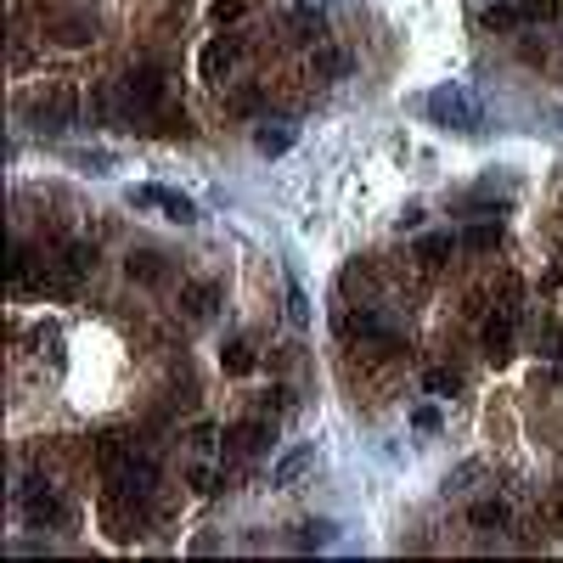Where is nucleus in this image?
I'll return each instance as SVG.
<instances>
[{"instance_id":"f257e3e1","label":"nucleus","mask_w":563,"mask_h":563,"mask_svg":"<svg viewBox=\"0 0 563 563\" xmlns=\"http://www.w3.org/2000/svg\"><path fill=\"white\" fill-rule=\"evenodd\" d=\"M428 113H434L440 124H451V130H485V102L468 90V85H440V90H428Z\"/></svg>"},{"instance_id":"f03ea898","label":"nucleus","mask_w":563,"mask_h":563,"mask_svg":"<svg viewBox=\"0 0 563 563\" xmlns=\"http://www.w3.org/2000/svg\"><path fill=\"white\" fill-rule=\"evenodd\" d=\"M28 119H35L40 130H68L74 119H79V90L74 85H46V90H35V102H28Z\"/></svg>"},{"instance_id":"7ed1b4c3","label":"nucleus","mask_w":563,"mask_h":563,"mask_svg":"<svg viewBox=\"0 0 563 563\" xmlns=\"http://www.w3.org/2000/svg\"><path fill=\"white\" fill-rule=\"evenodd\" d=\"M17 507H23V518L35 524V529H46V524H62V518H68L62 495H57L46 479H23V485H17Z\"/></svg>"},{"instance_id":"20e7f679","label":"nucleus","mask_w":563,"mask_h":563,"mask_svg":"<svg viewBox=\"0 0 563 563\" xmlns=\"http://www.w3.org/2000/svg\"><path fill=\"white\" fill-rule=\"evenodd\" d=\"M339 333H344L349 344H378V349H394V327H389L378 310H349V316H339Z\"/></svg>"},{"instance_id":"39448f33","label":"nucleus","mask_w":563,"mask_h":563,"mask_svg":"<svg viewBox=\"0 0 563 563\" xmlns=\"http://www.w3.org/2000/svg\"><path fill=\"white\" fill-rule=\"evenodd\" d=\"M130 209H163V220H175V225L197 220L192 197H181V192H163V186H130Z\"/></svg>"},{"instance_id":"423d86ee","label":"nucleus","mask_w":563,"mask_h":563,"mask_svg":"<svg viewBox=\"0 0 563 563\" xmlns=\"http://www.w3.org/2000/svg\"><path fill=\"white\" fill-rule=\"evenodd\" d=\"M163 90H170V85H163V74H158V68H130V74H124V102L136 108V113L163 108Z\"/></svg>"},{"instance_id":"0eeeda50","label":"nucleus","mask_w":563,"mask_h":563,"mask_svg":"<svg viewBox=\"0 0 563 563\" xmlns=\"http://www.w3.org/2000/svg\"><path fill=\"white\" fill-rule=\"evenodd\" d=\"M108 479H113V490H119V495H147V490H152V479H158V462L130 451V456L119 462V468H113Z\"/></svg>"},{"instance_id":"6e6552de","label":"nucleus","mask_w":563,"mask_h":563,"mask_svg":"<svg viewBox=\"0 0 563 563\" xmlns=\"http://www.w3.org/2000/svg\"><path fill=\"white\" fill-rule=\"evenodd\" d=\"M276 440V422H265V417H248L237 428H225V451H237V456H254Z\"/></svg>"},{"instance_id":"1a4fd4ad","label":"nucleus","mask_w":563,"mask_h":563,"mask_svg":"<svg viewBox=\"0 0 563 563\" xmlns=\"http://www.w3.org/2000/svg\"><path fill=\"white\" fill-rule=\"evenodd\" d=\"M51 271H57V282H62V287L79 282V276H90V271H96V248H90V243H68V248L57 254Z\"/></svg>"},{"instance_id":"9d476101","label":"nucleus","mask_w":563,"mask_h":563,"mask_svg":"<svg viewBox=\"0 0 563 563\" xmlns=\"http://www.w3.org/2000/svg\"><path fill=\"white\" fill-rule=\"evenodd\" d=\"M479 344H485V355H490V360H502V355L513 349V310H495V316H485V327H479Z\"/></svg>"},{"instance_id":"9b49d317","label":"nucleus","mask_w":563,"mask_h":563,"mask_svg":"<svg viewBox=\"0 0 563 563\" xmlns=\"http://www.w3.org/2000/svg\"><path fill=\"white\" fill-rule=\"evenodd\" d=\"M237 57H243V46H237V40H225V35H220V40H209V46H203V79H225L231 68H237Z\"/></svg>"},{"instance_id":"f8f14e48","label":"nucleus","mask_w":563,"mask_h":563,"mask_svg":"<svg viewBox=\"0 0 563 563\" xmlns=\"http://www.w3.org/2000/svg\"><path fill=\"white\" fill-rule=\"evenodd\" d=\"M181 310H186L192 321H209V316L220 310V287H214V282H192V287H181Z\"/></svg>"},{"instance_id":"ddd939ff","label":"nucleus","mask_w":563,"mask_h":563,"mask_svg":"<svg viewBox=\"0 0 563 563\" xmlns=\"http://www.w3.org/2000/svg\"><path fill=\"white\" fill-rule=\"evenodd\" d=\"M124 271H130V282L158 287L163 276H170V265H163V254H130V259H124Z\"/></svg>"},{"instance_id":"4468645a","label":"nucleus","mask_w":563,"mask_h":563,"mask_svg":"<svg viewBox=\"0 0 563 563\" xmlns=\"http://www.w3.org/2000/svg\"><path fill=\"white\" fill-rule=\"evenodd\" d=\"M474 524H479V529H507V524H513V507L502 502V495H490V502H474Z\"/></svg>"},{"instance_id":"2eb2a0df","label":"nucleus","mask_w":563,"mask_h":563,"mask_svg":"<svg viewBox=\"0 0 563 563\" xmlns=\"http://www.w3.org/2000/svg\"><path fill=\"white\" fill-rule=\"evenodd\" d=\"M220 367H225L231 378H248V372L259 367V355H254L248 344H225V349H220Z\"/></svg>"},{"instance_id":"dca6fc26","label":"nucleus","mask_w":563,"mask_h":563,"mask_svg":"<svg viewBox=\"0 0 563 563\" xmlns=\"http://www.w3.org/2000/svg\"><path fill=\"white\" fill-rule=\"evenodd\" d=\"M349 74V57L339 46H316V79H344Z\"/></svg>"},{"instance_id":"f3484780","label":"nucleus","mask_w":563,"mask_h":563,"mask_svg":"<svg viewBox=\"0 0 563 563\" xmlns=\"http://www.w3.org/2000/svg\"><path fill=\"white\" fill-rule=\"evenodd\" d=\"M310 462H316V451H310V445H299V451H287V456L276 462V474H271V479H276V485H293V479L310 468Z\"/></svg>"},{"instance_id":"a211bd4d","label":"nucleus","mask_w":563,"mask_h":563,"mask_svg":"<svg viewBox=\"0 0 563 563\" xmlns=\"http://www.w3.org/2000/svg\"><path fill=\"white\" fill-rule=\"evenodd\" d=\"M462 248H474V254H490V248H502V225H468L462 231Z\"/></svg>"},{"instance_id":"6ab92c4d","label":"nucleus","mask_w":563,"mask_h":563,"mask_svg":"<svg viewBox=\"0 0 563 563\" xmlns=\"http://www.w3.org/2000/svg\"><path fill=\"white\" fill-rule=\"evenodd\" d=\"M451 248H456V237H451V231H434V237H422V243H417V259H422V265H440Z\"/></svg>"},{"instance_id":"aec40b11","label":"nucleus","mask_w":563,"mask_h":563,"mask_svg":"<svg viewBox=\"0 0 563 563\" xmlns=\"http://www.w3.org/2000/svg\"><path fill=\"white\" fill-rule=\"evenodd\" d=\"M90 35H96V23H85V17H62V23H57V40H62V46H85Z\"/></svg>"},{"instance_id":"412c9836","label":"nucleus","mask_w":563,"mask_h":563,"mask_svg":"<svg viewBox=\"0 0 563 563\" xmlns=\"http://www.w3.org/2000/svg\"><path fill=\"white\" fill-rule=\"evenodd\" d=\"M254 147H259L265 158H276V152H287V147H293V130H271V124H265L259 136H254Z\"/></svg>"},{"instance_id":"4be33fe9","label":"nucleus","mask_w":563,"mask_h":563,"mask_svg":"<svg viewBox=\"0 0 563 563\" xmlns=\"http://www.w3.org/2000/svg\"><path fill=\"white\" fill-rule=\"evenodd\" d=\"M265 108V90L259 85H243V90H231V113H243V119H254Z\"/></svg>"},{"instance_id":"5701e85b","label":"nucleus","mask_w":563,"mask_h":563,"mask_svg":"<svg viewBox=\"0 0 563 563\" xmlns=\"http://www.w3.org/2000/svg\"><path fill=\"white\" fill-rule=\"evenodd\" d=\"M96 456H102V468H108V474H113V468H119V462H124V456H130V445H124V440H119V434H102V440H96Z\"/></svg>"},{"instance_id":"b1692460","label":"nucleus","mask_w":563,"mask_h":563,"mask_svg":"<svg viewBox=\"0 0 563 563\" xmlns=\"http://www.w3.org/2000/svg\"><path fill=\"white\" fill-rule=\"evenodd\" d=\"M518 12H524V23H552L558 0H518Z\"/></svg>"},{"instance_id":"393cba45","label":"nucleus","mask_w":563,"mask_h":563,"mask_svg":"<svg viewBox=\"0 0 563 563\" xmlns=\"http://www.w3.org/2000/svg\"><path fill=\"white\" fill-rule=\"evenodd\" d=\"M513 23H524L518 6H485V28H513Z\"/></svg>"},{"instance_id":"a878e982","label":"nucleus","mask_w":563,"mask_h":563,"mask_svg":"<svg viewBox=\"0 0 563 563\" xmlns=\"http://www.w3.org/2000/svg\"><path fill=\"white\" fill-rule=\"evenodd\" d=\"M422 389H428V394H456V389H462V378L440 367V372H428V378H422Z\"/></svg>"},{"instance_id":"bb28decb","label":"nucleus","mask_w":563,"mask_h":563,"mask_svg":"<svg viewBox=\"0 0 563 563\" xmlns=\"http://www.w3.org/2000/svg\"><path fill=\"white\" fill-rule=\"evenodd\" d=\"M293 35H299V40H316V35H321V12H310V6H305L299 17H293Z\"/></svg>"},{"instance_id":"cd10ccee","label":"nucleus","mask_w":563,"mask_h":563,"mask_svg":"<svg viewBox=\"0 0 563 563\" xmlns=\"http://www.w3.org/2000/svg\"><path fill=\"white\" fill-rule=\"evenodd\" d=\"M333 541V524H305L299 529V547H327Z\"/></svg>"},{"instance_id":"c85d7f7f","label":"nucleus","mask_w":563,"mask_h":563,"mask_svg":"<svg viewBox=\"0 0 563 563\" xmlns=\"http://www.w3.org/2000/svg\"><path fill=\"white\" fill-rule=\"evenodd\" d=\"M287 316H293V327H305V321H310V305H305V293H299V287H287Z\"/></svg>"},{"instance_id":"c756f323","label":"nucleus","mask_w":563,"mask_h":563,"mask_svg":"<svg viewBox=\"0 0 563 563\" xmlns=\"http://www.w3.org/2000/svg\"><path fill=\"white\" fill-rule=\"evenodd\" d=\"M248 6H243V0H214V23H237Z\"/></svg>"},{"instance_id":"7c9ffc66","label":"nucleus","mask_w":563,"mask_h":563,"mask_svg":"<svg viewBox=\"0 0 563 563\" xmlns=\"http://www.w3.org/2000/svg\"><path fill=\"white\" fill-rule=\"evenodd\" d=\"M186 440H192V451H209V445H214V422H197Z\"/></svg>"},{"instance_id":"2f4dec72","label":"nucleus","mask_w":563,"mask_h":563,"mask_svg":"<svg viewBox=\"0 0 563 563\" xmlns=\"http://www.w3.org/2000/svg\"><path fill=\"white\" fill-rule=\"evenodd\" d=\"M474 474H479V462H462V468H456L445 485H451V490H468V479H474Z\"/></svg>"},{"instance_id":"473e14b6","label":"nucleus","mask_w":563,"mask_h":563,"mask_svg":"<svg viewBox=\"0 0 563 563\" xmlns=\"http://www.w3.org/2000/svg\"><path fill=\"white\" fill-rule=\"evenodd\" d=\"M412 422H417V428H422V434H434V428H440V412H434V406H422V412H417V417H412Z\"/></svg>"},{"instance_id":"72a5a7b5","label":"nucleus","mask_w":563,"mask_h":563,"mask_svg":"<svg viewBox=\"0 0 563 563\" xmlns=\"http://www.w3.org/2000/svg\"><path fill=\"white\" fill-rule=\"evenodd\" d=\"M293 401H287V389H271V394H265V412H287Z\"/></svg>"},{"instance_id":"f704fd0d","label":"nucleus","mask_w":563,"mask_h":563,"mask_svg":"<svg viewBox=\"0 0 563 563\" xmlns=\"http://www.w3.org/2000/svg\"><path fill=\"white\" fill-rule=\"evenodd\" d=\"M192 490H214V474L209 468H192Z\"/></svg>"},{"instance_id":"c9c22d12","label":"nucleus","mask_w":563,"mask_h":563,"mask_svg":"<svg viewBox=\"0 0 563 563\" xmlns=\"http://www.w3.org/2000/svg\"><path fill=\"white\" fill-rule=\"evenodd\" d=\"M541 513H547V518H552V524H558V529H563V495H552V502H547V507H541Z\"/></svg>"}]
</instances>
